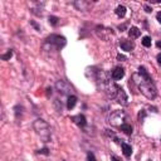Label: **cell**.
<instances>
[{
    "instance_id": "9c48e42d",
    "label": "cell",
    "mask_w": 161,
    "mask_h": 161,
    "mask_svg": "<svg viewBox=\"0 0 161 161\" xmlns=\"http://www.w3.org/2000/svg\"><path fill=\"white\" fill-rule=\"evenodd\" d=\"M125 75V70L123 68H121V67H116L113 70H112V78L115 80H120L121 78H122Z\"/></svg>"
},
{
    "instance_id": "6da1fadb",
    "label": "cell",
    "mask_w": 161,
    "mask_h": 161,
    "mask_svg": "<svg viewBox=\"0 0 161 161\" xmlns=\"http://www.w3.org/2000/svg\"><path fill=\"white\" fill-rule=\"evenodd\" d=\"M139 73L141 74V79H140V83H139L140 92L149 99L156 98V96H157V91H156V87L154 86L152 79H151L150 74L147 73V70L145 69V67H140Z\"/></svg>"
},
{
    "instance_id": "8992f818",
    "label": "cell",
    "mask_w": 161,
    "mask_h": 161,
    "mask_svg": "<svg viewBox=\"0 0 161 161\" xmlns=\"http://www.w3.org/2000/svg\"><path fill=\"white\" fill-rule=\"evenodd\" d=\"M116 101H117L118 103H121L122 106H126L127 104V94H126V92L125 91L121 88V87H118V91H117V96H116V98H115Z\"/></svg>"
},
{
    "instance_id": "2e32d148",
    "label": "cell",
    "mask_w": 161,
    "mask_h": 161,
    "mask_svg": "<svg viewBox=\"0 0 161 161\" xmlns=\"http://www.w3.org/2000/svg\"><path fill=\"white\" fill-rule=\"evenodd\" d=\"M12 55H13V50H12V49H9L7 53L1 55V59H3V60H8V59L12 58Z\"/></svg>"
},
{
    "instance_id": "ba28073f",
    "label": "cell",
    "mask_w": 161,
    "mask_h": 161,
    "mask_svg": "<svg viewBox=\"0 0 161 161\" xmlns=\"http://www.w3.org/2000/svg\"><path fill=\"white\" fill-rule=\"evenodd\" d=\"M72 121L73 122L79 126V127H84L86 125H87V121H86V117L83 115H77V116H73L72 117Z\"/></svg>"
},
{
    "instance_id": "d6986e66",
    "label": "cell",
    "mask_w": 161,
    "mask_h": 161,
    "mask_svg": "<svg viewBox=\"0 0 161 161\" xmlns=\"http://www.w3.org/2000/svg\"><path fill=\"white\" fill-rule=\"evenodd\" d=\"M145 116H146V112H145V110H141V112L139 113V121H140V122H141V121H144Z\"/></svg>"
},
{
    "instance_id": "4316f807",
    "label": "cell",
    "mask_w": 161,
    "mask_h": 161,
    "mask_svg": "<svg viewBox=\"0 0 161 161\" xmlns=\"http://www.w3.org/2000/svg\"><path fill=\"white\" fill-rule=\"evenodd\" d=\"M111 161H120L117 157H112V159H111Z\"/></svg>"
},
{
    "instance_id": "277c9868",
    "label": "cell",
    "mask_w": 161,
    "mask_h": 161,
    "mask_svg": "<svg viewBox=\"0 0 161 161\" xmlns=\"http://www.w3.org/2000/svg\"><path fill=\"white\" fill-rule=\"evenodd\" d=\"M123 120H125L123 111H118L117 110V111H113V112L111 113L108 122L111 125H113V126H118V127H121V126L123 125Z\"/></svg>"
},
{
    "instance_id": "ac0fdd59",
    "label": "cell",
    "mask_w": 161,
    "mask_h": 161,
    "mask_svg": "<svg viewBox=\"0 0 161 161\" xmlns=\"http://www.w3.org/2000/svg\"><path fill=\"white\" fill-rule=\"evenodd\" d=\"M58 22H59V19L57 17H49V24H52L55 27V25L58 24Z\"/></svg>"
},
{
    "instance_id": "5b68a950",
    "label": "cell",
    "mask_w": 161,
    "mask_h": 161,
    "mask_svg": "<svg viewBox=\"0 0 161 161\" xmlns=\"http://www.w3.org/2000/svg\"><path fill=\"white\" fill-rule=\"evenodd\" d=\"M55 88L57 91L60 93V94H64V96H70V92L73 91L72 86H70L68 82H65V80H57V83H55Z\"/></svg>"
},
{
    "instance_id": "7a4b0ae2",
    "label": "cell",
    "mask_w": 161,
    "mask_h": 161,
    "mask_svg": "<svg viewBox=\"0 0 161 161\" xmlns=\"http://www.w3.org/2000/svg\"><path fill=\"white\" fill-rule=\"evenodd\" d=\"M33 127L35 130V132H37V135L44 141V142H48L50 140V127L44 120H42V118L35 120L33 123Z\"/></svg>"
},
{
    "instance_id": "e0dca14e",
    "label": "cell",
    "mask_w": 161,
    "mask_h": 161,
    "mask_svg": "<svg viewBox=\"0 0 161 161\" xmlns=\"http://www.w3.org/2000/svg\"><path fill=\"white\" fill-rule=\"evenodd\" d=\"M142 44H144V47H151V38L150 37H144L142 38Z\"/></svg>"
},
{
    "instance_id": "d4e9b609",
    "label": "cell",
    "mask_w": 161,
    "mask_h": 161,
    "mask_svg": "<svg viewBox=\"0 0 161 161\" xmlns=\"http://www.w3.org/2000/svg\"><path fill=\"white\" fill-rule=\"evenodd\" d=\"M157 62H159V64L161 65V54H159V55H157Z\"/></svg>"
},
{
    "instance_id": "5bb4252c",
    "label": "cell",
    "mask_w": 161,
    "mask_h": 161,
    "mask_svg": "<svg viewBox=\"0 0 161 161\" xmlns=\"http://www.w3.org/2000/svg\"><path fill=\"white\" fill-rule=\"evenodd\" d=\"M74 7L78 10H87V8L89 7V3H87V1H75Z\"/></svg>"
},
{
    "instance_id": "ffe728a7",
    "label": "cell",
    "mask_w": 161,
    "mask_h": 161,
    "mask_svg": "<svg viewBox=\"0 0 161 161\" xmlns=\"http://www.w3.org/2000/svg\"><path fill=\"white\" fill-rule=\"evenodd\" d=\"M87 159H88V161H97V159L94 157L93 152H88V154H87Z\"/></svg>"
},
{
    "instance_id": "30bf717a",
    "label": "cell",
    "mask_w": 161,
    "mask_h": 161,
    "mask_svg": "<svg viewBox=\"0 0 161 161\" xmlns=\"http://www.w3.org/2000/svg\"><path fill=\"white\" fill-rule=\"evenodd\" d=\"M126 12H127V9H126L123 5H118V7L116 8V10H115L116 15H117V17H120V18H123L125 15H126Z\"/></svg>"
},
{
    "instance_id": "603a6c76",
    "label": "cell",
    "mask_w": 161,
    "mask_h": 161,
    "mask_svg": "<svg viewBox=\"0 0 161 161\" xmlns=\"http://www.w3.org/2000/svg\"><path fill=\"white\" fill-rule=\"evenodd\" d=\"M145 10H146L147 13H151V12H152V10H151V8L149 7V5H145Z\"/></svg>"
},
{
    "instance_id": "484cf974",
    "label": "cell",
    "mask_w": 161,
    "mask_h": 161,
    "mask_svg": "<svg viewBox=\"0 0 161 161\" xmlns=\"http://www.w3.org/2000/svg\"><path fill=\"white\" fill-rule=\"evenodd\" d=\"M117 58H118V59H126V58L123 57V55H121V54H118V55H117Z\"/></svg>"
},
{
    "instance_id": "7c38bea8",
    "label": "cell",
    "mask_w": 161,
    "mask_h": 161,
    "mask_svg": "<svg viewBox=\"0 0 161 161\" xmlns=\"http://www.w3.org/2000/svg\"><path fill=\"white\" fill-rule=\"evenodd\" d=\"M75 103H77V97H75V96H69L68 101H67V108L72 110L75 106Z\"/></svg>"
},
{
    "instance_id": "44dd1931",
    "label": "cell",
    "mask_w": 161,
    "mask_h": 161,
    "mask_svg": "<svg viewBox=\"0 0 161 161\" xmlns=\"http://www.w3.org/2000/svg\"><path fill=\"white\" fill-rule=\"evenodd\" d=\"M38 154H43V155H49V150L48 149H42V150H39L38 151Z\"/></svg>"
},
{
    "instance_id": "4fadbf2b",
    "label": "cell",
    "mask_w": 161,
    "mask_h": 161,
    "mask_svg": "<svg viewBox=\"0 0 161 161\" xmlns=\"http://www.w3.org/2000/svg\"><path fill=\"white\" fill-rule=\"evenodd\" d=\"M140 34H141V30L139 28H136V27H132L128 30L130 38H137V37H140Z\"/></svg>"
},
{
    "instance_id": "9a60e30c",
    "label": "cell",
    "mask_w": 161,
    "mask_h": 161,
    "mask_svg": "<svg viewBox=\"0 0 161 161\" xmlns=\"http://www.w3.org/2000/svg\"><path fill=\"white\" fill-rule=\"evenodd\" d=\"M121 131H123L126 135H131L132 133V127H131V125H128V123H123L121 126Z\"/></svg>"
},
{
    "instance_id": "cb8c5ba5",
    "label": "cell",
    "mask_w": 161,
    "mask_h": 161,
    "mask_svg": "<svg viewBox=\"0 0 161 161\" xmlns=\"http://www.w3.org/2000/svg\"><path fill=\"white\" fill-rule=\"evenodd\" d=\"M156 18H157L159 23H161V12H159V13H157V15H156Z\"/></svg>"
},
{
    "instance_id": "3957f363",
    "label": "cell",
    "mask_w": 161,
    "mask_h": 161,
    "mask_svg": "<svg viewBox=\"0 0 161 161\" xmlns=\"http://www.w3.org/2000/svg\"><path fill=\"white\" fill-rule=\"evenodd\" d=\"M65 38L62 37V35L58 34H52L50 37H48L45 39V44L44 45H49L50 49H60L65 45Z\"/></svg>"
},
{
    "instance_id": "8fae6325",
    "label": "cell",
    "mask_w": 161,
    "mask_h": 161,
    "mask_svg": "<svg viewBox=\"0 0 161 161\" xmlns=\"http://www.w3.org/2000/svg\"><path fill=\"white\" fill-rule=\"evenodd\" d=\"M121 146H122V151H123V155L126 156V157H130L131 154H132V149H131V146L127 145V144H121Z\"/></svg>"
},
{
    "instance_id": "7402d4cb",
    "label": "cell",
    "mask_w": 161,
    "mask_h": 161,
    "mask_svg": "<svg viewBox=\"0 0 161 161\" xmlns=\"http://www.w3.org/2000/svg\"><path fill=\"white\" fill-rule=\"evenodd\" d=\"M30 24H32V25H33V27H34L35 29H37V30H40V28H39V25H38L37 23H35V22H33V20H32V22H30Z\"/></svg>"
},
{
    "instance_id": "52a82bcc",
    "label": "cell",
    "mask_w": 161,
    "mask_h": 161,
    "mask_svg": "<svg viewBox=\"0 0 161 161\" xmlns=\"http://www.w3.org/2000/svg\"><path fill=\"white\" fill-rule=\"evenodd\" d=\"M120 47L122 48V50H126V52H131L133 49L135 44L132 40H128V39H121L120 40Z\"/></svg>"
},
{
    "instance_id": "83f0119b",
    "label": "cell",
    "mask_w": 161,
    "mask_h": 161,
    "mask_svg": "<svg viewBox=\"0 0 161 161\" xmlns=\"http://www.w3.org/2000/svg\"><path fill=\"white\" fill-rule=\"evenodd\" d=\"M157 47H161V42H157Z\"/></svg>"
}]
</instances>
